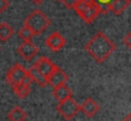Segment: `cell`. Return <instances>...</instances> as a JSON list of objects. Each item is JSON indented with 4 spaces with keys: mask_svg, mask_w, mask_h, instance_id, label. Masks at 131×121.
<instances>
[{
    "mask_svg": "<svg viewBox=\"0 0 131 121\" xmlns=\"http://www.w3.org/2000/svg\"><path fill=\"white\" fill-rule=\"evenodd\" d=\"M56 110L65 120H71L80 111V105L73 97H70L65 101H60L59 105L56 106Z\"/></svg>",
    "mask_w": 131,
    "mask_h": 121,
    "instance_id": "277c9868",
    "label": "cell"
},
{
    "mask_svg": "<svg viewBox=\"0 0 131 121\" xmlns=\"http://www.w3.org/2000/svg\"><path fill=\"white\" fill-rule=\"evenodd\" d=\"M80 111L87 116V117H93L97 115V112L99 111V106L97 103V101H94L93 98H87L83 105H80Z\"/></svg>",
    "mask_w": 131,
    "mask_h": 121,
    "instance_id": "30bf717a",
    "label": "cell"
},
{
    "mask_svg": "<svg viewBox=\"0 0 131 121\" xmlns=\"http://www.w3.org/2000/svg\"><path fill=\"white\" fill-rule=\"evenodd\" d=\"M14 33V29L12 26H9L6 22H3L0 23V41L1 42H5L8 41Z\"/></svg>",
    "mask_w": 131,
    "mask_h": 121,
    "instance_id": "2e32d148",
    "label": "cell"
},
{
    "mask_svg": "<svg viewBox=\"0 0 131 121\" xmlns=\"http://www.w3.org/2000/svg\"><path fill=\"white\" fill-rule=\"evenodd\" d=\"M62 5H65L66 8H69V9H74V6L78 4V1L79 0H59Z\"/></svg>",
    "mask_w": 131,
    "mask_h": 121,
    "instance_id": "d6986e66",
    "label": "cell"
},
{
    "mask_svg": "<svg viewBox=\"0 0 131 121\" xmlns=\"http://www.w3.org/2000/svg\"><path fill=\"white\" fill-rule=\"evenodd\" d=\"M33 36H35V33H33L28 27H26V26H23L22 28H19V29H18V37H19L22 41L32 40V37H33Z\"/></svg>",
    "mask_w": 131,
    "mask_h": 121,
    "instance_id": "e0dca14e",
    "label": "cell"
},
{
    "mask_svg": "<svg viewBox=\"0 0 131 121\" xmlns=\"http://www.w3.org/2000/svg\"><path fill=\"white\" fill-rule=\"evenodd\" d=\"M68 74L59 66H56V69L50 74V77L47 78V83L52 87V88H56L61 84H65L66 80H68Z\"/></svg>",
    "mask_w": 131,
    "mask_h": 121,
    "instance_id": "9c48e42d",
    "label": "cell"
},
{
    "mask_svg": "<svg viewBox=\"0 0 131 121\" xmlns=\"http://www.w3.org/2000/svg\"><path fill=\"white\" fill-rule=\"evenodd\" d=\"M45 0H32V3L33 4H36V5H40V4H42Z\"/></svg>",
    "mask_w": 131,
    "mask_h": 121,
    "instance_id": "7402d4cb",
    "label": "cell"
},
{
    "mask_svg": "<svg viewBox=\"0 0 131 121\" xmlns=\"http://www.w3.org/2000/svg\"><path fill=\"white\" fill-rule=\"evenodd\" d=\"M28 75H29V78L32 79V82H35V83H37L40 87H46L48 83H47V78L45 77L42 73H40L38 70H37V68L35 66V65H32L28 70Z\"/></svg>",
    "mask_w": 131,
    "mask_h": 121,
    "instance_id": "8fae6325",
    "label": "cell"
},
{
    "mask_svg": "<svg viewBox=\"0 0 131 121\" xmlns=\"http://www.w3.org/2000/svg\"><path fill=\"white\" fill-rule=\"evenodd\" d=\"M9 8V0H0V13H4Z\"/></svg>",
    "mask_w": 131,
    "mask_h": 121,
    "instance_id": "ffe728a7",
    "label": "cell"
},
{
    "mask_svg": "<svg viewBox=\"0 0 131 121\" xmlns=\"http://www.w3.org/2000/svg\"><path fill=\"white\" fill-rule=\"evenodd\" d=\"M26 119H27V112L19 106L13 107L8 112V120L9 121H26Z\"/></svg>",
    "mask_w": 131,
    "mask_h": 121,
    "instance_id": "5bb4252c",
    "label": "cell"
},
{
    "mask_svg": "<svg viewBox=\"0 0 131 121\" xmlns=\"http://www.w3.org/2000/svg\"><path fill=\"white\" fill-rule=\"evenodd\" d=\"M130 1L131 0H113L110 6V12H112L115 15H121L130 5Z\"/></svg>",
    "mask_w": 131,
    "mask_h": 121,
    "instance_id": "4fadbf2b",
    "label": "cell"
},
{
    "mask_svg": "<svg viewBox=\"0 0 131 121\" xmlns=\"http://www.w3.org/2000/svg\"><path fill=\"white\" fill-rule=\"evenodd\" d=\"M84 48L98 64H101V63L106 61L108 59V56L115 51L116 45L103 32H98L85 43Z\"/></svg>",
    "mask_w": 131,
    "mask_h": 121,
    "instance_id": "6da1fadb",
    "label": "cell"
},
{
    "mask_svg": "<svg viewBox=\"0 0 131 121\" xmlns=\"http://www.w3.org/2000/svg\"><path fill=\"white\" fill-rule=\"evenodd\" d=\"M45 43H46V46H47L51 51L56 52V51L61 50V48L65 46L66 40H65V37L61 36L59 32H52V33L45 40Z\"/></svg>",
    "mask_w": 131,
    "mask_h": 121,
    "instance_id": "52a82bcc",
    "label": "cell"
},
{
    "mask_svg": "<svg viewBox=\"0 0 131 121\" xmlns=\"http://www.w3.org/2000/svg\"><path fill=\"white\" fill-rule=\"evenodd\" d=\"M28 79V72L20 64L15 63L8 72H6V82L10 87H14L19 83H23Z\"/></svg>",
    "mask_w": 131,
    "mask_h": 121,
    "instance_id": "5b68a950",
    "label": "cell"
},
{
    "mask_svg": "<svg viewBox=\"0 0 131 121\" xmlns=\"http://www.w3.org/2000/svg\"><path fill=\"white\" fill-rule=\"evenodd\" d=\"M74 10L87 24H90L101 14V9L94 0H79Z\"/></svg>",
    "mask_w": 131,
    "mask_h": 121,
    "instance_id": "7a4b0ae2",
    "label": "cell"
},
{
    "mask_svg": "<svg viewBox=\"0 0 131 121\" xmlns=\"http://www.w3.org/2000/svg\"><path fill=\"white\" fill-rule=\"evenodd\" d=\"M94 1H95V4L99 6L101 13H103V14H106V13L110 12V6H111V4L113 3V0H94Z\"/></svg>",
    "mask_w": 131,
    "mask_h": 121,
    "instance_id": "ac0fdd59",
    "label": "cell"
},
{
    "mask_svg": "<svg viewBox=\"0 0 131 121\" xmlns=\"http://www.w3.org/2000/svg\"><path fill=\"white\" fill-rule=\"evenodd\" d=\"M33 65L37 68V70H38L40 73L43 74L46 78H48L50 74L56 69V65H55L48 57H46V56H40V57L37 59V61H35Z\"/></svg>",
    "mask_w": 131,
    "mask_h": 121,
    "instance_id": "ba28073f",
    "label": "cell"
},
{
    "mask_svg": "<svg viewBox=\"0 0 131 121\" xmlns=\"http://www.w3.org/2000/svg\"><path fill=\"white\" fill-rule=\"evenodd\" d=\"M122 41H124V43H125V45L131 50V31L125 36V37H124V40Z\"/></svg>",
    "mask_w": 131,
    "mask_h": 121,
    "instance_id": "44dd1931",
    "label": "cell"
},
{
    "mask_svg": "<svg viewBox=\"0 0 131 121\" xmlns=\"http://www.w3.org/2000/svg\"><path fill=\"white\" fill-rule=\"evenodd\" d=\"M122 121H131V112H130V114H129V115H127V116H126V117H125V119H124Z\"/></svg>",
    "mask_w": 131,
    "mask_h": 121,
    "instance_id": "603a6c76",
    "label": "cell"
},
{
    "mask_svg": "<svg viewBox=\"0 0 131 121\" xmlns=\"http://www.w3.org/2000/svg\"><path fill=\"white\" fill-rule=\"evenodd\" d=\"M52 94H53V97L60 102V101H65V99L70 98V97H71V90H70V88H69L66 84H61V85L53 88Z\"/></svg>",
    "mask_w": 131,
    "mask_h": 121,
    "instance_id": "7c38bea8",
    "label": "cell"
},
{
    "mask_svg": "<svg viewBox=\"0 0 131 121\" xmlns=\"http://www.w3.org/2000/svg\"><path fill=\"white\" fill-rule=\"evenodd\" d=\"M24 26L28 27L35 36L41 35L45 29L50 26V19L45 15L40 9H35L26 19H24Z\"/></svg>",
    "mask_w": 131,
    "mask_h": 121,
    "instance_id": "3957f363",
    "label": "cell"
},
{
    "mask_svg": "<svg viewBox=\"0 0 131 121\" xmlns=\"http://www.w3.org/2000/svg\"><path fill=\"white\" fill-rule=\"evenodd\" d=\"M29 85H31V84H28V83H26V82L14 85L13 89H14V93L17 94V97H19V98H22V99L26 98V97L29 94V92H31Z\"/></svg>",
    "mask_w": 131,
    "mask_h": 121,
    "instance_id": "9a60e30c",
    "label": "cell"
},
{
    "mask_svg": "<svg viewBox=\"0 0 131 121\" xmlns=\"http://www.w3.org/2000/svg\"><path fill=\"white\" fill-rule=\"evenodd\" d=\"M18 54H19L24 60L31 61V60H33V59L37 56V54H38V48H37V46H36L31 40L29 41H23L22 45L18 47Z\"/></svg>",
    "mask_w": 131,
    "mask_h": 121,
    "instance_id": "8992f818",
    "label": "cell"
}]
</instances>
